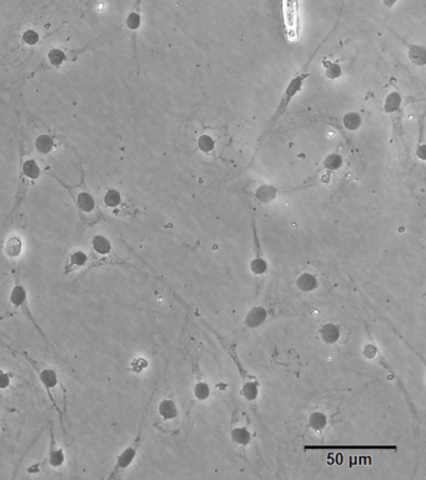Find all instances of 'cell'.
Segmentation results:
<instances>
[{
	"mask_svg": "<svg viewBox=\"0 0 426 480\" xmlns=\"http://www.w3.org/2000/svg\"><path fill=\"white\" fill-rule=\"evenodd\" d=\"M193 374H194V381H193V395L198 402H205L210 398L211 388L208 380L200 370L198 361H193Z\"/></svg>",
	"mask_w": 426,
	"mask_h": 480,
	"instance_id": "obj_10",
	"label": "cell"
},
{
	"mask_svg": "<svg viewBox=\"0 0 426 480\" xmlns=\"http://www.w3.org/2000/svg\"><path fill=\"white\" fill-rule=\"evenodd\" d=\"M269 318V310L264 305H254L245 314L244 325L248 329H258L266 323Z\"/></svg>",
	"mask_w": 426,
	"mask_h": 480,
	"instance_id": "obj_11",
	"label": "cell"
},
{
	"mask_svg": "<svg viewBox=\"0 0 426 480\" xmlns=\"http://www.w3.org/2000/svg\"><path fill=\"white\" fill-rule=\"evenodd\" d=\"M382 2H383V5L386 8V9H391V8L395 7L396 3H398L399 0H382Z\"/></svg>",
	"mask_w": 426,
	"mask_h": 480,
	"instance_id": "obj_36",
	"label": "cell"
},
{
	"mask_svg": "<svg viewBox=\"0 0 426 480\" xmlns=\"http://www.w3.org/2000/svg\"><path fill=\"white\" fill-rule=\"evenodd\" d=\"M305 450H398L396 445H305Z\"/></svg>",
	"mask_w": 426,
	"mask_h": 480,
	"instance_id": "obj_13",
	"label": "cell"
},
{
	"mask_svg": "<svg viewBox=\"0 0 426 480\" xmlns=\"http://www.w3.org/2000/svg\"><path fill=\"white\" fill-rule=\"evenodd\" d=\"M284 36L289 43L299 41L301 35L300 0H280Z\"/></svg>",
	"mask_w": 426,
	"mask_h": 480,
	"instance_id": "obj_3",
	"label": "cell"
},
{
	"mask_svg": "<svg viewBox=\"0 0 426 480\" xmlns=\"http://www.w3.org/2000/svg\"><path fill=\"white\" fill-rule=\"evenodd\" d=\"M23 173L26 178L31 179V180H35L40 176V169H39L38 164H36L34 160H26L25 163L23 164Z\"/></svg>",
	"mask_w": 426,
	"mask_h": 480,
	"instance_id": "obj_31",
	"label": "cell"
},
{
	"mask_svg": "<svg viewBox=\"0 0 426 480\" xmlns=\"http://www.w3.org/2000/svg\"><path fill=\"white\" fill-rule=\"evenodd\" d=\"M91 248L100 257H107L112 253L113 247L110 240L104 235H100V234H97V235L92 236L91 239Z\"/></svg>",
	"mask_w": 426,
	"mask_h": 480,
	"instance_id": "obj_21",
	"label": "cell"
},
{
	"mask_svg": "<svg viewBox=\"0 0 426 480\" xmlns=\"http://www.w3.org/2000/svg\"><path fill=\"white\" fill-rule=\"evenodd\" d=\"M89 262V257L86 253L83 250H75V252L70 253L68 258V264L65 266V273H70V271L79 270V269L84 268Z\"/></svg>",
	"mask_w": 426,
	"mask_h": 480,
	"instance_id": "obj_19",
	"label": "cell"
},
{
	"mask_svg": "<svg viewBox=\"0 0 426 480\" xmlns=\"http://www.w3.org/2000/svg\"><path fill=\"white\" fill-rule=\"evenodd\" d=\"M9 302H10V304H12V307L14 308L17 312L22 313L23 315L26 318V320H29L31 324H33L34 328H35L36 330H38V333L40 334L41 337H43L45 344L49 347V343H48L46 335L44 334L43 329H41L40 326H39V324L36 323L35 318H34L33 313H31V310H30V307H29L28 290H26L25 286H24V284L19 280V279H17V280H15V284L13 285L12 290H10Z\"/></svg>",
	"mask_w": 426,
	"mask_h": 480,
	"instance_id": "obj_4",
	"label": "cell"
},
{
	"mask_svg": "<svg viewBox=\"0 0 426 480\" xmlns=\"http://www.w3.org/2000/svg\"><path fill=\"white\" fill-rule=\"evenodd\" d=\"M251 231H253V253H251V259L249 263V269L254 276L260 278V276L266 275L269 273V262L264 255L258 225H256V219L254 214L253 219H251Z\"/></svg>",
	"mask_w": 426,
	"mask_h": 480,
	"instance_id": "obj_5",
	"label": "cell"
},
{
	"mask_svg": "<svg viewBox=\"0 0 426 480\" xmlns=\"http://www.w3.org/2000/svg\"><path fill=\"white\" fill-rule=\"evenodd\" d=\"M390 31L391 33H394L393 30H390ZM394 35H395L398 39H400L401 43H403L404 45L407 48V57H409V59L411 60L412 64H415L416 67H425V64H426L425 46L419 45V44L409 43V41H406V39H404L403 36H400L396 33H394Z\"/></svg>",
	"mask_w": 426,
	"mask_h": 480,
	"instance_id": "obj_14",
	"label": "cell"
},
{
	"mask_svg": "<svg viewBox=\"0 0 426 480\" xmlns=\"http://www.w3.org/2000/svg\"><path fill=\"white\" fill-rule=\"evenodd\" d=\"M384 112L389 115L393 123L394 133L396 138L399 135H403V97L398 90H391L386 94L384 99Z\"/></svg>",
	"mask_w": 426,
	"mask_h": 480,
	"instance_id": "obj_8",
	"label": "cell"
},
{
	"mask_svg": "<svg viewBox=\"0 0 426 480\" xmlns=\"http://www.w3.org/2000/svg\"><path fill=\"white\" fill-rule=\"evenodd\" d=\"M76 204H78V208L84 213H91L92 210L95 209V200L94 198L91 197V194L89 193L83 191L78 195V199H76Z\"/></svg>",
	"mask_w": 426,
	"mask_h": 480,
	"instance_id": "obj_28",
	"label": "cell"
},
{
	"mask_svg": "<svg viewBox=\"0 0 426 480\" xmlns=\"http://www.w3.org/2000/svg\"><path fill=\"white\" fill-rule=\"evenodd\" d=\"M202 321L204 323V325L214 334V337L219 340V343H220L221 347H223L224 352L229 355V358L232 360L236 370L239 371L240 380H242V390H240L242 397L249 403L256 402L259 398V394H260V383H259V380L256 379V376H254L253 374L249 373L247 369H245V366L243 365V361L240 359L239 353H238L236 344H235L234 342H230V340L225 339L220 333H218L215 329L211 328L205 320Z\"/></svg>",
	"mask_w": 426,
	"mask_h": 480,
	"instance_id": "obj_2",
	"label": "cell"
},
{
	"mask_svg": "<svg viewBox=\"0 0 426 480\" xmlns=\"http://www.w3.org/2000/svg\"><path fill=\"white\" fill-rule=\"evenodd\" d=\"M230 438H231V442L239 447H248L253 440V435L247 425L232 426L230 430Z\"/></svg>",
	"mask_w": 426,
	"mask_h": 480,
	"instance_id": "obj_18",
	"label": "cell"
},
{
	"mask_svg": "<svg viewBox=\"0 0 426 480\" xmlns=\"http://www.w3.org/2000/svg\"><path fill=\"white\" fill-rule=\"evenodd\" d=\"M321 65L324 69L325 78H327L329 80H337L343 74V68L337 62H333L330 59H322Z\"/></svg>",
	"mask_w": 426,
	"mask_h": 480,
	"instance_id": "obj_24",
	"label": "cell"
},
{
	"mask_svg": "<svg viewBox=\"0 0 426 480\" xmlns=\"http://www.w3.org/2000/svg\"><path fill=\"white\" fill-rule=\"evenodd\" d=\"M295 285L304 294H310L319 288V280H317V276L314 275L313 273L303 271L296 276Z\"/></svg>",
	"mask_w": 426,
	"mask_h": 480,
	"instance_id": "obj_16",
	"label": "cell"
},
{
	"mask_svg": "<svg viewBox=\"0 0 426 480\" xmlns=\"http://www.w3.org/2000/svg\"><path fill=\"white\" fill-rule=\"evenodd\" d=\"M4 252L5 254L8 255L9 258L14 259V258L20 257L23 252V243L18 236H12L7 240L4 247Z\"/></svg>",
	"mask_w": 426,
	"mask_h": 480,
	"instance_id": "obj_25",
	"label": "cell"
},
{
	"mask_svg": "<svg viewBox=\"0 0 426 480\" xmlns=\"http://www.w3.org/2000/svg\"><path fill=\"white\" fill-rule=\"evenodd\" d=\"M104 204L108 208H118L121 204V194L115 189H109L104 194Z\"/></svg>",
	"mask_w": 426,
	"mask_h": 480,
	"instance_id": "obj_32",
	"label": "cell"
},
{
	"mask_svg": "<svg viewBox=\"0 0 426 480\" xmlns=\"http://www.w3.org/2000/svg\"><path fill=\"white\" fill-rule=\"evenodd\" d=\"M344 159L339 153H332L327 155L322 162V170L324 171H335L343 167Z\"/></svg>",
	"mask_w": 426,
	"mask_h": 480,
	"instance_id": "obj_27",
	"label": "cell"
},
{
	"mask_svg": "<svg viewBox=\"0 0 426 480\" xmlns=\"http://www.w3.org/2000/svg\"><path fill=\"white\" fill-rule=\"evenodd\" d=\"M327 423H329V418H327L326 414L321 410L311 411L308 418L309 428L315 433H321L322 430H325V428L327 426Z\"/></svg>",
	"mask_w": 426,
	"mask_h": 480,
	"instance_id": "obj_20",
	"label": "cell"
},
{
	"mask_svg": "<svg viewBox=\"0 0 426 480\" xmlns=\"http://www.w3.org/2000/svg\"><path fill=\"white\" fill-rule=\"evenodd\" d=\"M13 375L5 370H0V390L9 389L12 385Z\"/></svg>",
	"mask_w": 426,
	"mask_h": 480,
	"instance_id": "obj_35",
	"label": "cell"
},
{
	"mask_svg": "<svg viewBox=\"0 0 426 480\" xmlns=\"http://www.w3.org/2000/svg\"><path fill=\"white\" fill-rule=\"evenodd\" d=\"M424 130H425V114L420 115L419 119V141L416 147V158L420 162L424 163L426 159V145L424 141Z\"/></svg>",
	"mask_w": 426,
	"mask_h": 480,
	"instance_id": "obj_26",
	"label": "cell"
},
{
	"mask_svg": "<svg viewBox=\"0 0 426 480\" xmlns=\"http://www.w3.org/2000/svg\"><path fill=\"white\" fill-rule=\"evenodd\" d=\"M197 145L198 149L204 153V154H211V153L214 152V149H215L216 143L213 136L209 135V134H203V135H200L199 138H198Z\"/></svg>",
	"mask_w": 426,
	"mask_h": 480,
	"instance_id": "obj_29",
	"label": "cell"
},
{
	"mask_svg": "<svg viewBox=\"0 0 426 480\" xmlns=\"http://www.w3.org/2000/svg\"><path fill=\"white\" fill-rule=\"evenodd\" d=\"M35 148L43 154H48L54 148V140L49 135H39L35 140Z\"/></svg>",
	"mask_w": 426,
	"mask_h": 480,
	"instance_id": "obj_30",
	"label": "cell"
},
{
	"mask_svg": "<svg viewBox=\"0 0 426 480\" xmlns=\"http://www.w3.org/2000/svg\"><path fill=\"white\" fill-rule=\"evenodd\" d=\"M46 464L50 466V468L58 469L60 466L64 465L65 460H67V456H65L64 450L63 448H60L58 445L57 440H55V434H54V429H50V445H49V452H48V456H46Z\"/></svg>",
	"mask_w": 426,
	"mask_h": 480,
	"instance_id": "obj_12",
	"label": "cell"
},
{
	"mask_svg": "<svg viewBox=\"0 0 426 480\" xmlns=\"http://www.w3.org/2000/svg\"><path fill=\"white\" fill-rule=\"evenodd\" d=\"M341 123H343V128L348 131H356L359 130L360 126L362 124V118L359 113L356 112H349L343 115L341 118Z\"/></svg>",
	"mask_w": 426,
	"mask_h": 480,
	"instance_id": "obj_23",
	"label": "cell"
},
{
	"mask_svg": "<svg viewBox=\"0 0 426 480\" xmlns=\"http://www.w3.org/2000/svg\"><path fill=\"white\" fill-rule=\"evenodd\" d=\"M22 354L24 355V357H25V359L28 360V363L30 364L31 366H33L34 370H35V373L38 374L39 380H40L41 385L44 387L45 392H46L48 395H49V399H50V402H52L53 407L57 409V411L60 414V416H62V410H60V408L58 407L57 402H55V398L53 397V394H52V390H54L55 388L59 385V381H60L59 376H58V374H57V371H55L54 369L49 368V366L44 365V364L38 363V361L34 360L33 358L29 357L26 353L23 352Z\"/></svg>",
	"mask_w": 426,
	"mask_h": 480,
	"instance_id": "obj_6",
	"label": "cell"
},
{
	"mask_svg": "<svg viewBox=\"0 0 426 480\" xmlns=\"http://www.w3.org/2000/svg\"><path fill=\"white\" fill-rule=\"evenodd\" d=\"M337 26H338V24L334 26V29H333V30L330 31L329 34H327L326 38L322 39L321 43H320L319 45L316 46V49L314 50V53H313V54H311V57L308 59V62H306L305 64L303 65V68H301V69L299 70L298 73L294 74L293 78L290 79L289 83H288V85L285 86V90H284V93H282L281 98H280L279 104H277V107H276V109H275V112H274V114H272V117L270 118L269 123L266 124L265 130H264L263 135H261L260 139H259V143H260V144H261V141H263V139L265 138L266 135H268V133L270 131V129H271L272 126L275 125V123H277L280 118H281L282 115H284L285 113H287V110L289 109L290 104H292L293 100L295 99V97L298 95V94L300 93L301 90H303L304 84L306 83V80H308V78H309V76H310V67H311V64H313L314 59H315V58H316L317 53H319V50L321 49V46L324 45V44L326 43L327 40H329V38H330V36H332V34L334 33V30H335V29H337Z\"/></svg>",
	"mask_w": 426,
	"mask_h": 480,
	"instance_id": "obj_1",
	"label": "cell"
},
{
	"mask_svg": "<svg viewBox=\"0 0 426 480\" xmlns=\"http://www.w3.org/2000/svg\"><path fill=\"white\" fill-rule=\"evenodd\" d=\"M39 39H40V36H39V34L36 33L35 30L29 29V30L24 31L23 40L24 43L28 44V45H35V44L39 43Z\"/></svg>",
	"mask_w": 426,
	"mask_h": 480,
	"instance_id": "obj_34",
	"label": "cell"
},
{
	"mask_svg": "<svg viewBox=\"0 0 426 480\" xmlns=\"http://www.w3.org/2000/svg\"><path fill=\"white\" fill-rule=\"evenodd\" d=\"M140 4L141 0H136L134 8L130 10V13L126 17V26L130 31L136 33L141 26V9H140Z\"/></svg>",
	"mask_w": 426,
	"mask_h": 480,
	"instance_id": "obj_22",
	"label": "cell"
},
{
	"mask_svg": "<svg viewBox=\"0 0 426 480\" xmlns=\"http://www.w3.org/2000/svg\"><path fill=\"white\" fill-rule=\"evenodd\" d=\"M143 423H144V418H143L141 424H140V428H139V430H137V434H136V437H135V439L128 445V447H125L123 450H121L120 454L116 456L115 465L113 466V470H112V473L109 474V476H108V479L118 478L119 474H120L121 471L126 470V469H128L129 466L134 463L135 458H136V455H137V452H139L140 445H141V442H143Z\"/></svg>",
	"mask_w": 426,
	"mask_h": 480,
	"instance_id": "obj_7",
	"label": "cell"
},
{
	"mask_svg": "<svg viewBox=\"0 0 426 480\" xmlns=\"http://www.w3.org/2000/svg\"><path fill=\"white\" fill-rule=\"evenodd\" d=\"M314 185H315V183L313 184L306 183L293 189H281V188H277V186H275V185H271V184H259V185H256L255 189L253 190V197L258 203H261V204H268V203H271L272 200L279 198L280 195L288 194V193H290V191L299 190V189L310 188V186H314Z\"/></svg>",
	"mask_w": 426,
	"mask_h": 480,
	"instance_id": "obj_9",
	"label": "cell"
},
{
	"mask_svg": "<svg viewBox=\"0 0 426 480\" xmlns=\"http://www.w3.org/2000/svg\"><path fill=\"white\" fill-rule=\"evenodd\" d=\"M158 414L164 421L174 420L179 416V409L171 398H165L158 404Z\"/></svg>",
	"mask_w": 426,
	"mask_h": 480,
	"instance_id": "obj_17",
	"label": "cell"
},
{
	"mask_svg": "<svg viewBox=\"0 0 426 480\" xmlns=\"http://www.w3.org/2000/svg\"><path fill=\"white\" fill-rule=\"evenodd\" d=\"M319 335L322 343L326 345H334L339 343L341 339V328L340 325L333 321L324 323L319 328Z\"/></svg>",
	"mask_w": 426,
	"mask_h": 480,
	"instance_id": "obj_15",
	"label": "cell"
},
{
	"mask_svg": "<svg viewBox=\"0 0 426 480\" xmlns=\"http://www.w3.org/2000/svg\"><path fill=\"white\" fill-rule=\"evenodd\" d=\"M48 59H49V62L52 63L53 65L59 67V65H62L63 63L67 60V57H65L64 52H62L60 49H53L52 52L48 54Z\"/></svg>",
	"mask_w": 426,
	"mask_h": 480,
	"instance_id": "obj_33",
	"label": "cell"
}]
</instances>
